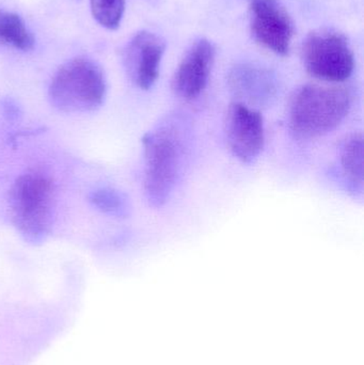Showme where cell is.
<instances>
[{"mask_svg":"<svg viewBox=\"0 0 364 365\" xmlns=\"http://www.w3.org/2000/svg\"><path fill=\"white\" fill-rule=\"evenodd\" d=\"M145 149V193L154 207L164 205L177 186L185 160V137L175 122L147 133Z\"/></svg>","mask_w":364,"mask_h":365,"instance_id":"cell-1","label":"cell"},{"mask_svg":"<svg viewBox=\"0 0 364 365\" xmlns=\"http://www.w3.org/2000/svg\"><path fill=\"white\" fill-rule=\"evenodd\" d=\"M352 98L343 88L306 85L293 94L288 124L295 136L314 139L335 130L348 117Z\"/></svg>","mask_w":364,"mask_h":365,"instance_id":"cell-2","label":"cell"},{"mask_svg":"<svg viewBox=\"0 0 364 365\" xmlns=\"http://www.w3.org/2000/svg\"><path fill=\"white\" fill-rule=\"evenodd\" d=\"M55 186L42 173H26L17 178L9 193L11 220L21 237L40 244L51 233L55 208Z\"/></svg>","mask_w":364,"mask_h":365,"instance_id":"cell-3","label":"cell"},{"mask_svg":"<svg viewBox=\"0 0 364 365\" xmlns=\"http://www.w3.org/2000/svg\"><path fill=\"white\" fill-rule=\"evenodd\" d=\"M106 96L102 68L89 58L78 57L60 66L49 85L51 105L63 113H88L100 107Z\"/></svg>","mask_w":364,"mask_h":365,"instance_id":"cell-4","label":"cell"},{"mask_svg":"<svg viewBox=\"0 0 364 365\" xmlns=\"http://www.w3.org/2000/svg\"><path fill=\"white\" fill-rule=\"evenodd\" d=\"M301 58L307 72L321 81L342 83L354 72V53L348 40L333 30L311 32L303 41Z\"/></svg>","mask_w":364,"mask_h":365,"instance_id":"cell-5","label":"cell"},{"mask_svg":"<svg viewBox=\"0 0 364 365\" xmlns=\"http://www.w3.org/2000/svg\"><path fill=\"white\" fill-rule=\"evenodd\" d=\"M224 132L229 149L245 164L254 162L264 149V120L259 111L244 103H234L229 107Z\"/></svg>","mask_w":364,"mask_h":365,"instance_id":"cell-6","label":"cell"},{"mask_svg":"<svg viewBox=\"0 0 364 365\" xmlns=\"http://www.w3.org/2000/svg\"><path fill=\"white\" fill-rule=\"evenodd\" d=\"M250 28L254 40L279 56L290 53L294 27L278 0H250Z\"/></svg>","mask_w":364,"mask_h":365,"instance_id":"cell-7","label":"cell"},{"mask_svg":"<svg viewBox=\"0 0 364 365\" xmlns=\"http://www.w3.org/2000/svg\"><path fill=\"white\" fill-rule=\"evenodd\" d=\"M215 55V46L207 38H199L190 46L172 78V90L179 98L194 100L204 91Z\"/></svg>","mask_w":364,"mask_h":365,"instance_id":"cell-8","label":"cell"},{"mask_svg":"<svg viewBox=\"0 0 364 365\" xmlns=\"http://www.w3.org/2000/svg\"><path fill=\"white\" fill-rule=\"evenodd\" d=\"M166 43L157 34L140 31L124 51L126 72L137 87L149 90L157 81Z\"/></svg>","mask_w":364,"mask_h":365,"instance_id":"cell-9","label":"cell"},{"mask_svg":"<svg viewBox=\"0 0 364 365\" xmlns=\"http://www.w3.org/2000/svg\"><path fill=\"white\" fill-rule=\"evenodd\" d=\"M229 85L239 98L256 105H266L277 96L278 83L271 71L252 63L235 66Z\"/></svg>","mask_w":364,"mask_h":365,"instance_id":"cell-10","label":"cell"},{"mask_svg":"<svg viewBox=\"0 0 364 365\" xmlns=\"http://www.w3.org/2000/svg\"><path fill=\"white\" fill-rule=\"evenodd\" d=\"M363 150L361 133L348 137L340 150V163L346 180L360 188L363 185Z\"/></svg>","mask_w":364,"mask_h":365,"instance_id":"cell-11","label":"cell"},{"mask_svg":"<svg viewBox=\"0 0 364 365\" xmlns=\"http://www.w3.org/2000/svg\"><path fill=\"white\" fill-rule=\"evenodd\" d=\"M33 36L19 15L0 10V45H8L19 51H31Z\"/></svg>","mask_w":364,"mask_h":365,"instance_id":"cell-12","label":"cell"},{"mask_svg":"<svg viewBox=\"0 0 364 365\" xmlns=\"http://www.w3.org/2000/svg\"><path fill=\"white\" fill-rule=\"evenodd\" d=\"M94 19L103 27L115 30L120 27L125 9V0H91Z\"/></svg>","mask_w":364,"mask_h":365,"instance_id":"cell-13","label":"cell"},{"mask_svg":"<svg viewBox=\"0 0 364 365\" xmlns=\"http://www.w3.org/2000/svg\"><path fill=\"white\" fill-rule=\"evenodd\" d=\"M90 201L102 212L115 216H125L128 210V202L125 195L111 188H102L93 191Z\"/></svg>","mask_w":364,"mask_h":365,"instance_id":"cell-14","label":"cell"}]
</instances>
